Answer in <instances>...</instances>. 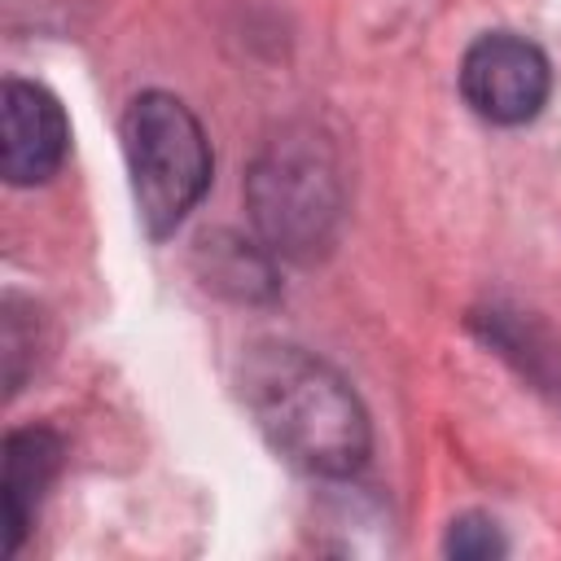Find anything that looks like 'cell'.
Segmentation results:
<instances>
[{
    "label": "cell",
    "instance_id": "cell-9",
    "mask_svg": "<svg viewBox=\"0 0 561 561\" xmlns=\"http://www.w3.org/2000/svg\"><path fill=\"white\" fill-rule=\"evenodd\" d=\"M443 548H447V557H460V561H486V557H504L508 552L500 526L491 517H478V513L456 517Z\"/></svg>",
    "mask_w": 561,
    "mask_h": 561
},
{
    "label": "cell",
    "instance_id": "cell-6",
    "mask_svg": "<svg viewBox=\"0 0 561 561\" xmlns=\"http://www.w3.org/2000/svg\"><path fill=\"white\" fill-rule=\"evenodd\" d=\"M57 465H61V438L53 430L35 425V430H13L4 438V552H18Z\"/></svg>",
    "mask_w": 561,
    "mask_h": 561
},
{
    "label": "cell",
    "instance_id": "cell-1",
    "mask_svg": "<svg viewBox=\"0 0 561 561\" xmlns=\"http://www.w3.org/2000/svg\"><path fill=\"white\" fill-rule=\"evenodd\" d=\"M241 399L263 438L302 473L346 478L368 460V412L355 390L302 346L259 342L241 359Z\"/></svg>",
    "mask_w": 561,
    "mask_h": 561
},
{
    "label": "cell",
    "instance_id": "cell-7",
    "mask_svg": "<svg viewBox=\"0 0 561 561\" xmlns=\"http://www.w3.org/2000/svg\"><path fill=\"white\" fill-rule=\"evenodd\" d=\"M478 324L486 329V342L500 346L504 359H513L539 390L561 399V333L539 324L535 316L522 311H486L478 316Z\"/></svg>",
    "mask_w": 561,
    "mask_h": 561
},
{
    "label": "cell",
    "instance_id": "cell-3",
    "mask_svg": "<svg viewBox=\"0 0 561 561\" xmlns=\"http://www.w3.org/2000/svg\"><path fill=\"white\" fill-rule=\"evenodd\" d=\"M123 153L145 232H175L210 188V145L197 114L171 92H140L123 114Z\"/></svg>",
    "mask_w": 561,
    "mask_h": 561
},
{
    "label": "cell",
    "instance_id": "cell-4",
    "mask_svg": "<svg viewBox=\"0 0 561 561\" xmlns=\"http://www.w3.org/2000/svg\"><path fill=\"white\" fill-rule=\"evenodd\" d=\"M460 92L478 118L517 127L543 110V101L552 92V66H548L543 48L530 44L526 35L486 31L465 48Z\"/></svg>",
    "mask_w": 561,
    "mask_h": 561
},
{
    "label": "cell",
    "instance_id": "cell-8",
    "mask_svg": "<svg viewBox=\"0 0 561 561\" xmlns=\"http://www.w3.org/2000/svg\"><path fill=\"white\" fill-rule=\"evenodd\" d=\"M206 245H210V241H206ZM210 254L219 259V263L210 267L215 289H232L237 298H254V294H267V289H272L267 263H263L254 250H245V241H232V250L210 245Z\"/></svg>",
    "mask_w": 561,
    "mask_h": 561
},
{
    "label": "cell",
    "instance_id": "cell-2",
    "mask_svg": "<svg viewBox=\"0 0 561 561\" xmlns=\"http://www.w3.org/2000/svg\"><path fill=\"white\" fill-rule=\"evenodd\" d=\"M245 202L259 237L276 254L316 259L342 215V175L329 140L311 127H285L254 158Z\"/></svg>",
    "mask_w": 561,
    "mask_h": 561
},
{
    "label": "cell",
    "instance_id": "cell-5",
    "mask_svg": "<svg viewBox=\"0 0 561 561\" xmlns=\"http://www.w3.org/2000/svg\"><path fill=\"white\" fill-rule=\"evenodd\" d=\"M70 145L66 114L57 96L39 83L9 79L0 92V175L18 188L44 184Z\"/></svg>",
    "mask_w": 561,
    "mask_h": 561
}]
</instances>
